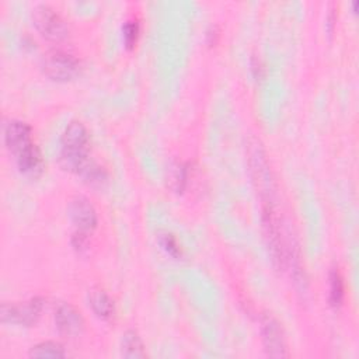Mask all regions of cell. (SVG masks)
<instances>
[{
  "instance_id": "6da1fadb",
  "label": "cell",
  "mask_w": 359,
  "mask_h": 359,
  "mask_svg": "<svg viewBox=\"0 0 359 359\" xmlns=\"http://www.w3.org/2000/svg\"><path fill=\"white\" fill-rule=\"evenodd\" d=\"M88 132L81 122H70L62 136V165L76 174H81L91 163L88 160Z\"/></svg>"
},
{
  "instance_id": "7a4b0ae2",
  "label": "cell",
  "mask_w": 359,
  "mask_h": 359,
  "mask_svg": "<svg viewBox=\"0 0 359 359\" xmlns=\"http://www.w3.org/2000/svg\"><path fill=\"white\" fill-rule=\"evenodd\" d=\"M248 163L252 181L262 198V203H271L275 191L273 180L265 151L261 143L255 139L248 143Z\"/></svg>"
},
{
  "instance_id": "3957f363",
  "label": "cell",
  "mask_w": 359,
  "mask_h": 359,
  "mask_svg": "<svg viewBox=\"0 0 359 359\" xmlns=\"http://www.w3.org/2000/svg\"><path fill=\"white\" fill-rule=\"evenodd\" d=\"M43 73L55 81L73 80L80 72L79 60L62 50H52L42 59Z\"/></svg>"
},
{
  "instance_id": "277c9868",
  "label": "cell",
  "mask_w": 359,
  "mask_h": 359,
  "mask_svg": "<svg viewBox=\"0 0 359 359\" xmlns=\"http://www.w3.org/2000/svg\"><path fill=\"white\" fill-rule=\"evenodd\" d=\"M32 21L39 34L49 41H63L67 36V27L62 17L48 6H38L34 8Z\"/></svg>"
},
{
  "instance_id": "5b68a950",
  "label": "cell",
  "mask_w": 359,
  "mask_h": 359,
  "mask_svg": "<svg viewBox=\"0 0 359 359\" xmlns=\"http://www.w3.org/2000/svg\"><path fill=\"white\" fill-rule=\"evenodd\" d=\"M42 299H32L21 304H3L1 306V321L18 325H32L41 316L43 309Z\"/></svg>"
},
{
  "instance_id": "8992f818",
  "label": "cell",
  "mask_w": 359,
  "mask_h": 359,
  "mask_svg": "<svg viewBox=\"0 0 359 359\" xmlns=\"http://www.w3.org/2000/svg\"><path fill=\"white\" fill-rule=\"evenodd\" d=\"M261 335L265 351L272 358L287 356L286 339L280 324L269 314L261 318Z\"/></svg>"
},
{
  "instance_id": "52a82bcc",
  "label": "cell",
  "mask_w": 359,
  "mask_h": 359,
  "mask_svg": "<svg viewBox=\"0 0 359 359\" xmlns=\"http://www.w3.org/2000/svg\"><path fill=\"white\" fill-rule=\"evenodd\" d=\"M70 220L77 227V231L88 233L97 226V213L93 205L84 196H76L67 208Z\"/></svg>"
},
{
  "instance_id": "ba28073f",
  "label": "cell",
  "mask_w": 359,
  "mask_h": 359,
  "mask_svg": "<svg viewBox=\"0 0 359 359\" xmlns=\"http://www.w3.org/2000/svg\"><path fill=\"white\" fill-rule=\"evenodd\" d=\"M55 323L59 332L66 337H77L83 332L84 328L81 313L67 303L57 306L55 313Z\"/></svg>"
},
{
  "instance_id": "9c48e42d",
  "label": "cell",
  "mask_w": 359,
  "mask_h": 359,
  "mask_svg": "<svg viewBox=\"0 0 359 359\" xmlns=\"http://www.w3.org/2000/svg\"><path fill=\"white\" fill-rule=\"evenodd\" d=\"M4 143L7 149L17 154L31 142V128L21 121H10L4 128Z\"/></svg>"
},
{
  "instance_id": "30bf717a",
  "label": "cell",
  "mask_w": 359,
  "mask_h": 359,
  "mask_svg": "<svg viewBox=\"0 0 359 359\" xmlns=\"http://www.w3.org/2000/svg\"><path fill=\"white\" fill-rule=\"evenodd\" d=\"M15 156H17V165L22 174L35 177L42 171L41 151L34 143H29Z\"/></svg>"
},
{
  "instance_id": "8fae6325",
  "label": "cell",
  "mask_w": 359,
  "mask_h": 359,
  "mask_svg": "<svg viewBox=\"0 0 359 359\" xmlns=\"http://www.w3.org/2000/svg\"><path fill=\"white\" fill-rule=\"evenodd\" d=\"M88 302L93 311L102 320H108L114 316L115 306L112 299L102 289H91L88 293Z\"/></svg>"
},
{
  "instance_id": "7c38bea8",
  "label": "cell",
  "mask_w": 359,
  "mask_h": 359,
  "mask_svg": "<svg viewBox=\"0 0 359 359\" xmlns=\"http://www.w3.org/2000/svg\"><path fill=\"white\" fill-rule=\"evenodd\" d=\"M122 355L125 358H144V345L139 334L133 330H129L122 337Z\"/></svg>"
},
{
  "instance_id": "4fadbf2b",
  "label": "cell",
  "mask_w": 359,
  "mask_h": 359,
  "mask_svg": "<svg viewBox=\"0 0 359 359\" xmlns=\"http://www.w3.org/2000/svg\"><path fill=\"white\" fill-rule=\"evenodd\" d=\"M28 355L31 358H63V356H66V352L60 344L46 341V342H41V344L32 346L29 349Z\"/></svg>"
},
{
  "instance_id": "5bb4252c",
  "label": "cell",
  "mask_w": 359,
  "mask_h": 359,
  "mask_svg": "<svg viewBox=\"0 0 359 359\" xmlns=\"http://www.w3.org/2000/svg\"><path fill=\"white\" fill-rule=\"evenodd\" d=\"M344 300V282L339 271L334 268L330 273V303L332 307H339Z\"/></svg>"
},
{
  "instance_id": "9a60e30c",
  "label": "cell",
  "mask_w": 359,
  "mask_h": 359,
  "mask_svg": "<svg viewBox=\"0 0 359 359\" xmlns=\"http://www.w3.org/2000/svg\"><path fill=\"white\" fill-rule=\"evenodd\" d=\"M157 240H158L160 247H161L168 255H171L172 258H180V257L182 255L181 247H180V244L177 243V240L174 238L172 234H170V233H158Z\"/></svg>"
},
{
  "instance_id": "2e32d148",
  "label": "cell",
  "mask_w": 359,
  "mask_h": 359,
  "mask_svg": "<svg viewBox=\"0 0 359 359\" xmlns=\"http://www.w3.org/2000/svg\"><path fill=\"white\" fill-rule=\"evenodd\" d=\"M122 35H123L125 46L128 49H133L136 42H137V38H139V24H137V21H133V20L126 21L122 27Z\"/></svg>"
},
{
  "instance_id": "e0dca14e",
  "label": "cell",
  "mask_w": 359,
  "mask_h": 359,
  "mask_svg": "<svg viewBox=\"0 0 359 359\" xmlns=\"http://www.w3.org/2000/svg\"><path fill=\"white\" fill-rule=\"evenodd\" d=\"M185 178H187V174H185V167L184 165H177L174 168V172L171 174V181H172V187L178 191V189H182L184 188V184H185Z\"/></svg>"
}]
</instances>
